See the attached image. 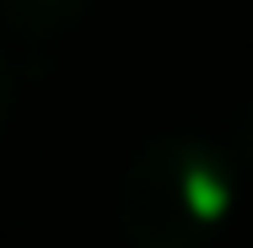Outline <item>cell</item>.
I'll list each match as a JSON object with an SVG mask.
<instances>
[{"instance_id": "obj_4", "label": "cell", "mask_w": 253, "mask_h": 248, "mask_svg": "<svg viewBox=\"0 0 253 248\" xmlns=\"http://www.w3.org/2000/svg\"><path fill=\"white\" fill-rule=\"evenodd\" d=\"M232 146L243 151V156H253V102L237 113V130H232Z\"/></svg>"}, {"instance_id": "obj_2", "label": "cell", "mask_w": 253, "mask_h": 248, "mask_svg": "<svg viewBox=\"0 0 253 248\" xmlns=\"http://www.w3.org/2000/svg\"><path fill=\"white\" fill-rule=\"evenodd\" d=\"M86 11H92V0H0L5 33H16L27 49H43L54 38H65L70 27H81Z\"/></svg>"}, {"instance_id": "obj_3", "label": "cell", "mask_w": 253, "mask_h": 248, "mask_svg": "<svg viewBox=\"0 0 253 248\" xmlns=\"http://www.w3.org/2000/svg\"><path fill=\"white\" fill-rule=\"evenodd\" d=\"M11 92H16V65H11V49L0 44V124H5V108H11Z\"/></svg>"}, {"instance_id": "obj_1", "label": "cell", "mask_w": 253, "mask_h": 248, "mask_svg": "<svg viewBox=\"0 0 253 248\" xmlns=\"http://www.w3.org/2000/svg\"><path fill=\"white\" fill-rule=\"evenodd\" d=\"M232 210V162L200 135H162L124 173L119 221L135 248H205Z\"/></svg>"}]
</instances>
